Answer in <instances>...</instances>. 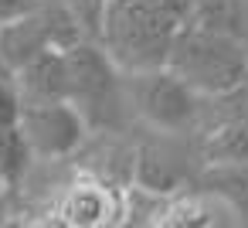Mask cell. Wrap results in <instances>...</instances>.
Segmentation results:
<instances>
[{"label":"cell","mask_w":248,"mask_h":228,"mask_svg":"<svg viewBox=\"0 0 248 228\" xmlns=\"http://www.w3.org/2000/svg\"><path fill=\"white\" fill-rule=\"evenodd\" d=\"M180 21L170 17L153 0H109L99 45L129 75L163 68L170 62Z\"/></svg>","instance_id":"1"},{"label":"cell","mask_w":248,"mask_h":228,"mask_svg":"<svg viewBox=\"0 0 248 228\" xmlns=\"http://www.w3.org/2000/svg\"><path fill=\"white\" fill-rule=\"evenodd\" d=\"M187 85L201 96H231L248 85V48L238 34L180 24L170 62H167Z\"/></svg>","instance_id":"2"},{"label":"cell","mask_w":248,"mask_h":228,"mask_svg":"<svg viewBox=\"0 0 248 228\" xmlns=\"http://www.w3.org/2000/svg\"><path fill=\"white\" fill-rule=\"evenodd\" d=\"M68 55V102L85 116L92 133H116L126 123L129 96L126 72L109 58L99 41H82L65 51Z\"/></svg>","instance_id":"3"},{"label":"cell","mask_w":248,"mask_h":228,"mask_svg":"<svg viewBox=\"0 0 248 228\" xmlns=\"http://www.w3.org/2000/svg\"><path fill=\"white\" fill-rule=\"evenodd\" d=\"M126 96L133 113L167 136H184L197 126L201 116V92L187 85L170 65L129 72L126 75Z\"/></svg>","instance_id":"4"},{"label":"cell","mask_w":248,"mask_h":228,"mask_svg":"<svg viewBox=\"0 0 248 228\" xmlns=\"http://www.w3.org/2000/svg\"><path fill=\"white\" fill-rule=\"evenodd\" d=\"M21 133L28 136L34 160H65L78 153L92 133L85 116L68 99L51 102H21Z\"/></svg>","instance_id":"5"},{"label":"cell","mask_w":248,"mask_h":228,"mask_svg":"<svg viewBox=\"0 0 248 228\" xmlns=\"http://www.w3.org/2000/svg\"><path fill=\"white\" fill-rule=\"evenodd\" d=\"M58 214H62L58 218L62 225H78V228L119 225L123 221V187H112L89 174L62 194Z\"/></svg>","instance_id":"6"},{"label":"cell","mask_w":248,"mask_h":228,"mask_svg":"<svg viewBox=\"0 0 248 228\" xmlns=\"http://www.w3.org/2000/svg\"><path fill=\"white\" fill-rule=\"evenodd\" d=\"M14 85L21 92V102H51V99H68V55L58 48L41 51L34 62H28L17 75Z\"/></svg>","instance_id":"7"},{"label":"cell","mask_w":248,"mask_h":228,"mask_svg":"<svg viewBox=\"0 0 248 228\" xmlns=\"http://www.w3.org/2000/svg\"><path fill=\"white\" fill-rule=\"evenodd\" d=\"M48 48H51V41H48V31H45L34 7L11 17V21H0V58L7 62V68L14 75Z\"/></svg>","instance_id":"8"},{"label":"cell","mask_w":248,"mask_h":228,"mask_svg":"<svg viewBox=\"0 0 248 228\" xmlns=\"http://www.w3.org/2000/svg\"><path fill=\"white\" fill-rule=\"evenodd\" d=\"M201 157L214 167H248V116H228L204 130Z\"/></svg>","instance_id":"9"},{"label":"cell","mask_w":248,"mask_h":228,"mask_svg":"<svg viewBox=\"0 0 248 228\" xmlns=\"http://www.w3.org/2000/svg\"><path fill=\"white\" fill-rule=\"evenodd\" d=\"M34 11H38V17H41V24H45V31H48L51 48L68 51V48H75V45L89 41V38H85V31H82V24L75 21V14L68 11L65 0H38Z\"/></svg>","instance_id":"10"},{"label":"cell","mask_w":248,"mask_h":228,"mask_svg":"<svg viewBox=\"0 0 248 228\" xmlns=\"http://www.w3.org/2000/svg\"><path fill=\"white\" fill-rule=\"evenodd\" d=\"M184 174L163 157L156 153L153 147H140L136 150V167H133V184L146 187V191H156V194H173L180 187Z\"/></svg>","instance_id":"11"},{"label":"cell","mask_w":248,"mask_h":228,"mask_svg":"<svg viewBox=\"0 0 248 228\" xmlns=\"http://www.w3.org/2000/svg\"><path fill=\"white\" fill-rule=\"evenodd\" d=\"M31 160H34V150L28 143V136L21 133V126L17 123L14 126H0V174L7 177L11 187L21 184V177L28 174Z\"/></svg>","instance_id":"12"},{"label":"cell","mask_w":248,"mask_h":228,"mask_svg":"<svg viewBox=\"0 0 248 228\" xmlns=\"http://www.w3.org/2000/svg\"><path fill=\"white\" fill-rule=\"evenodd\" d=\"M190 24L214 28V31H228V34H238L241 38V11H238V0H194Z\"/></svg>","instance_id":"13"},{"label":"cell","mask_w":248,"mask_h":228,"mask_svg":"<svg viewBox=\"0 0 248 228\" xmlns=\"http://www.w3.org/2000/svg\"><path fill=\"white\" fill-rule=\"evenodd\" d=\"M211 204L207 197H197V194H187V197H177V201H167V211H163V221L160 225H214L217 218H211Z\"/></svg>","instance_id":"14"},{"label":"cell","mask_w":248,"mask_h":228,"mask_svg":"<svg viewBox=\"0 0 248 228\" xmlns=\"http://www.w3.org/2000/svg\"><path fill=\"white\" fill-rule=\"evenodd\" d=\"M68 11L75 14V21L82 24L89 41L102 38V24H106V11H109V0H65Z\"/></svg>","instance_id":"15"},{"label":"cell","mask_w":248,"mask_h":228,"mask_svg":"<svg viewBox=\"0 0 248 228\" xmlns=\"http://www.w3.org/2000/svg\"><path fill=\"white\" fill-rule=\"evenodd\" d=\"M153 4H160L170 17H177L180 24H187L190 21V14H194V0H153Z\"/></svg>","instance_id":"16"},{"label":"cell","mask_w":248,"mask_h":228,"mask_svg":"<svg viewBox=\"0 0 248 228\" xmlns=\"http://www.w3.org/2000/svg\"><path fill=\"white\" fill-rule=\"evenodd\" d=\"M31 7H34V0H0V21H11Z\"/></svg>","instance_id":"17"},{"label":"cell","mask_w":248,"mask_h":228,"mask_svg":"<svg viewBox=\"0 0 248 228\" xmlns=\"http://www.w3.org/2000/svg\"><path fill=\"white\" fill-rule=\"evenodd\" d=\"M0 79H14V72L7 68V62H4V58H0Z\"/></svg>","instance_id":"18"},{"label":"cell","mask_w":248,"mask_h":228,"mask_svg":"<svg viewBox=\"0 0 248 228\" xmlns=\"http://www.w3.org/2000/svg\"><path fill=\"white\" fill-rule=\"evenodd\" d=\"M7 191H11V184H7V177H4V174H0V194H7Z\"/></svg>","instance_id":"19"},{"label":"cell","mask_w":248,"mask_h":228,"mask_svg":"<svg viewBox=\"0 0 248 228\" xmlns=\"http://www.w3.org/2000/svg\"><path fill=\"white\" fill-rule=\"evenodd\" d=\"M4 214H7V204H4V194H0V225H4Z\"/></svg>","instance_id":"20"},{"label":"cell","mask_w":248,"mask_h":228,"mask_svg":"<svg viewBox=\"0 0 248 228\" xmlns=\"http://www.w3.org/2000/svg\"><path fill=\"white\" fill-rule=\"evenodd\" d=\"M34 4H38V0H34Z\"/></svg>","instance_id":"21"}]
</instances>
